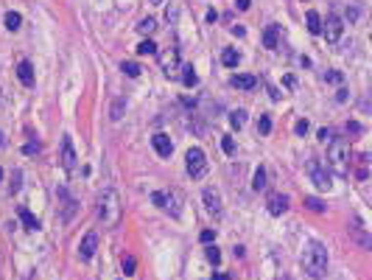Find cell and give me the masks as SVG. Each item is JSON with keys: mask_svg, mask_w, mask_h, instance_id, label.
<instances>
[{"mask_svg": "<svg viewBox=\"0 0 372 280\" xmlns=\"http://www.w3.org/2000/svg\"><path fill=\"white\" fill-rule=\"evenodd\" d=\"M302 269L308 278L319 280L325 278V272H327V250H325L319 241H308L302 250Z\"/></svg>", "mask_w": 372, "mask_h": 280, "instance_id": "6da1fadb", "label": "cell"}, {"mask_svg": "<svg viewBox=\"0 0 372 280\" xmlns=\"http://www.w3.org/2000/svg\"><path fill=\"white\" fill-rule=\"evenodd\" d=\"M98 219L104 222V227H115L120 222V199L112 188H104V193L98 196Z\"/></svg>", "mask_w": 372, "mask_h": 280, "instance_id": "7a4b0ae2", "label": "cell"}, {"mask_svg": "<svg viewBox=\"0 0 372 280\" xmlns=\"http://www.w3.org/2000/svg\"><path fill=\"white\" fill-rule=\"evenodd\" d=\"M327 163L339 171V174H347L350 168V143L347 140H333L327 146Z\"/></svg>", "mask_w": 372, "mask_h": 280, "instance_id": "3957f363", "label": "cell"}, {"mask_svg": "<svg viewBox=\"0 0 372 280\" xmlns=\"http://www.w3.org/2000/svg\"><path fill=\"white\" fill-rule=\"evenodd\" d=\"M185 163H187V174L193 177V179H202V177H205V171H207V157H205V152H202L199 146L187 149Z\"/></svg>", "mask_w": 372, "mask_h": 280, "instance_id": "277c9868", "label": "cell"}, {"mask_svg": "<svg viewBox=\"0 0 372 280\" xmlns=\"http://www.w3.org/2000/svg\"><path fill=\"white\" fill-rule=\"evenodd\" d=\"M305 168H308V177L313 179V185L319 188V191H327L333 185L330 179V171H327V165L319 163V160H311V163H305Z\"/></svg>", "mask_w": 372, "mask_h": 280, "instance_id": "5b68a950", "label": "cell"}, {"mask_svg": "<svg viewBox=\"0 0 372 280\" xmlns=\"http://www.w3.org/2000/svg\"><path fill=\"white\" fill-rule=\"evenodd\" d=\"M59 163H62V168L65 171H76V149H73V140H70V135L62 137V152H59Z\"/></svg>", "mask_w": 372, "mask_h": 280, "instance_id": "8992f818", "label": "cell"}, {"mask_svg": "<svg viewBox=\"0 0 372 280\" xmlns=\"http://www.w3.org/2000/svg\"><path fill=\"white\" fill-rule=\"evenodd\" d=\"M160 65L165 70L168 78H179V51L176 48H168L163 56H160Z\"/></svg>", "mask_w": 372, "mask_h": 280, "instance_id": "52a82bcc", "label": "cell"}, {"mask_svg": "<svg viewBox=\"0 0 372 280\" xmlns=\"http://www.w3.org/2000/svg\"><path fill=\"white\" fill-rule=\"evenodd\" d=\"M95 250H98V232H87L81 238V244H78V258L81 261H93Z\"/></svg>", "mask_w": 372, "mask_h": 280, "instance_id": "ba28073f", "label": "cell"}, {"mask_svg": "<svg viewBox=\"0 0 372 280\" xmlns=\"http://www.w3.org/2000/svg\"><path fill=\"white\" fill-rule=\"evenodd\" d=\"M266 207H269L272 216H283V213L288 210V196H283V193H269Z\"/></svg>", "mask_w": 372, "mask_h": 280, "instance_id": "9c48e42d", "label": "cell"}, {"mask_svg": "<svg viewBox=\"0 0 372 280\" xmlns=\"http://www.w3.org/2000/svg\"><path fill=\"white\" fill-rule=\"evenodd\" d=\"M325 39L327 42H339V37H342V20L336 17V14H327V23H325Z\"/></svg>", "mask_w": 372, "mask_h": 280, "instance_id": "30bf717a", "label": "cell"}, {"mask_svg": "<svg viewBox=\"0 0 372 280\" xmlns=\"http://www.w3.org/2000/svg\"><path fill=\"white\" fill-rule=\"evenodd\" d=\"M151 146H154V152L160 157H171L174 154V143H171V137L163 135V132H157V135L151 137Z\"/></svg>", "mask_w": 372, "mask_h": 280, "instance_id": "8fae6325", "label": "cell"}, {"mask_svg": "<svg viewBox=\"0 0 372 280\" xmlns=\"http://www.w3.org/2000/svg\"><path fill=\"white\" fill-rule=\"evenodd\" d=\"M59 199H62V204H65V207H62V219H65V222H70V219H73V213H76V199H70L68 196V191H65V188H59Z\"/></svg>", "mask_w": 372, "mask_h": 280, "instance_id": "7c38bea8", "label": "cell"}, {"mask_svg": "<svg viewBox=\"0 0 372 280\" xmlns=\"http://www.w3.org/2000/svg\"><path fill=\"white\" fill-rule=\"evenodd\" d=\"M202 199H205V207H207L210 213H215V216L221 213V196H218L215 191H210V188H207V191L202 193Z\"/></svg>", "mask_w": 372, "mask_h": 280, "instance_id": "4fadbf2b", "label": "cell"}, {"mask_svg": "<svg viewBox=\"0 0 372 280\" xmlns=\"http://www.w3.org/2000/svg\"><path fill=\"white\" fill-rule=\"evenodd\" d=\"M17 78L25 84V87L34 84V68H31V62H20L17 65Z\"/></svg>", "mask_w": 372, "mask_h": 280, "instance_id": "5bb4252c", "label": "cell"}, {"mask_svg": "<svg viewBox=\"0 0 372 280\" xmlns=\"http://www.w3.org/2000/svg\"><path fill=\"white\" fill-rule=\"evenodd\" d=\"M232 87H238V90H252V87H257V76H249V73L232 76Z\"/></svg>", "mask_w": 372, "mask_h": 280, "instance_id": "9a60e30c", "label": "cell"}, {"mask_svg": "<svg viewBox=\"0 0 372 280\" xmlns=\"http://www.w3.org/2000/svg\"><path fill=\"white\" fill-rule=\"evenodd\" d=\"M17 216H20V222L25 224V230H31V232H37V230H39L37 216H34V213H28V207H20V210H17Z\"/></svg>", "mask_w": 372, "mask_h": 280, "instance_id": "2e32d148", "label": "cell"}, {"mask_svg": "<svg viewBox=\"0 0 372 280\" xmlns=\"http://www.w3.org/2000/svg\"><path fill=\"white\" fill-rule=\"evenodd\" d=\"M350 235H352V238H355V241H358V244H361L364 250H370V247H372L370 235H367V230H364V227H361V222H358V219H355V227H352V230H350Z\"/></svg>", "mask_w": 372, "mask_h": 280, "instance_id": "e0dca14e", "label": "cell"}, {"mask_svg": "<svg viewBox=\"0 0 372 280\" xmlns=\"http://www.w3.org/2000/svg\"><path fill=\"white\" fill-rule=\"evenodd\" d=\"M277 42H280V25H269L266 34H263V45L269 51H274V48H277Z\"/></svg>", "mask_w": 372, "mask_h": 280, "instance_id": "ac0fdd59", "label": "cell"}, {"mask_svg": "<svg viewBox=\"0 0 372 280\" xmlns=\"http://www.w3.org/2000/svg\"><path fill=\"white\" fill-rule=\"evenodd\" d=\"M179 73H182V84H185V87H196V81H199V76H196V70H193V65H182V68H179Z\"/></svg>", "mask_w": 372, "mask_h": 280, "instance_id": "d6986e66", "label": "cell"}, {"mask_svg": "<svg viewBox=\"0 0 372 280\" xmlns=\"http://www.w3.org/2000/svg\"><path fill=\"white\" fill-rule=\"evenodd\" d=\"M308 31H311V34H322V17H319V14H316V11H308Z\"/></svg>", "mask_w": 372, "mask_h": 280, "instance_id": "ffe728a7", "label": "cell"}, {"mask_svg": "<svg viewBox=\"0 0 372 280\" xmlns=\"http://www.w3.org/2000/svg\"><path fill=\"white\" fill-rule=\"evenodd\" d=\"M221 62H224V68H235V65L241 62V53L232 51V48H227L224 53H221Z\"/></svg>", "mask_w": 372, "mask_h": 280, "instance_id": "44dd1931", "label": "cell"}, {"mask_svg": "<svg viewBox=\"0 0 372 280\" xmlns=\"http://www.w3.org/2000/svg\"><path fill=\"white\" fill-rule=\"evenodd\" d=\"M252 188H255V191H263V188H266V168H263V165H260V168H255Z\"/></svg>", "mask_w": 372, "mask_h": 280, "instance_id": "7402d4cb", "label": "cell"}, {"mask_svg": "<svg viewBox=\"0 0 372 280\" xmlns=\"http://www.w3.org/2000/svg\"><path fill=\"white\" fill-rule=\"evenodd\" d=\"M305 207L313 210V213H325L327 210V204H325L322 199H316V196H305Z\"/></svg>", "mask_w": 372, "mask_h": 280, "instance_id": "603a6c76", "label": "cell"}, {"mask_svg": "<svg viewBox=\"0 0 372 280\" xmlns=\"http://www.w3.org/2000/svg\"><path fill=\"white\" fill-rule=\"evenodd\" d=\"M244 124H246V112L244 109H235L232 115H230V126L232 129H244Z\"/></svg>", "mask_w": 372, "mask_h": 280, "instance_id": "cb8c5ba5", "label": "cell"}, {"mask_svg": "<svg viewBox=\"0 0 372 280\" xmlns=\"http://www.w3.org/2000/svg\"><path fill=\"white\" fill-rule=\"evenodd\" d=\"M3 23H6V28H9V31H17L20 23H23V17H20L17 11H9V14L3 17Z\"/></svg>", "mask_w": 372, "mask_h": 280, "instance_id": "d4e9b609", "label": "cell"}, {"mask_svg": "<svg viewBox=\"0 0 372 280\" xmlns=\"http://www.w3.org/2000/svg\"><path fill=\"white\" fill-rule=\"evenodd\" d=\"M137 31H140V34H151V31H157V20L154 17L140 20V23H137Z\"/></svg>", "mask_w": 372, "mask_h": 280, "instance_id": "484cf974", "label": "cell"}, {"mask_svg": "<svg viewBox=\"0 0 372 280\" xmlns=\"http://www.w3.org/2000/svg\"><path fill=\"white\" fill-rule=\"evenodd\" d=\"M120 70H123V73H126L129 78H137V76H140V73H143L137 62H123V65H120Z\"/></svg>", "mask_w": 372, "mask_h": 280, "instance_id": "4316f807", "label": "cell"}, {"mask_svg": "<svg viewBox=\"0 0 372 280\" xmlns=\"http://www.w3.org/2000/svg\"><path fill=\"white\" fill-rule=\"evenodd\" d=\"M137 53H140V56H151V53H157V45L151 39H143V42L137 45Z\"/></svg>", "mask_w": 372, "mask_h": 280, "instance_id": "83f0119b", "label": "cell"}, {"mask_svg": "<svg viewBox=\"0 0 372 280\" xmlns=\"http://www.w3.org/2000/svg\"><path fill=\"white\" fill-rule=\"evenodd\" d=\"M257 132H260V135H269V132H272V115L257 118Z\"/></svg>", "mask_w": 372, "mask_h": 280, "instance_id": "f1b7e54d", "label": "cell"}, {"mask_svg": "<svg viewBox=\"0 0 372 280\" xmlns=\"http://www.w3.org/2000/svg\"><path fill=\"white\" fill-rule=\"evenodd\" d=\"M123 109H126V101H123V98H117L115 104H112V121H120Z\"/></svg>", "mask_w": 372, "mask_h": 280, "instance_id": "f546056e", "label": "cell"}, {"mask_svg": "<svg viewBox=\"0 0 372 280\" xmlns=\"http://www.w3.org/2000/svg\"><path fill=\"white\" fill-rule=\"evenodd\" d=\"M120 266H123V275H135V269H137V261H135V258H132V255H126Z\"/></svg>", "mask_w": 372, "mask_h": 280, "instance_id": "4dcf8cb0", "label": "cell"}, {"mask_svg": "<svg viewBox=\"0 0 372 280\" xmlns=\"http://www.w3.org/2000/svg\"><path fill=\"white\" fill-rule=\"evenodd\" d=\"M316 137H319L322 143H327V146H330L333 140H336V132H333V129H319V135H316Z\"/></svg>", "mask_w": 372, "mask_h": 280, "instance_id": "1f68e13d", "label": "cell"}, {"mask_svg": "<svg viewBox=\"0 0 372 280\" xmlns=\"http://www.w3.org/2000/svg\"><path fill=\"white\" fill-rule=\"evenodd\" d=\"M205 255H207V261H210V263H218V261H221V252H218V247H207Z\"/></svg>", "mask_w": 372, "mask_h": 280, "instance_id": "d6a6232c", "label": "cell"}, {"mask_svg": "<svg viewBox=\"0 0 372 280\" xmlns=\"http://www.w3.org/2000/svg\"><path fill=\"white\" fill-rule=\"evenodd\" d=\"M221 149H224L227 154H235V140L230 135H224V137H221Z\"/></svg>", "mask_w": 372, "mask_h": 280, "instance_id": "836d02e7", "label": "cell"}, {"mask_svg": "<svg viewBox=\"0 0 372 280\" xmlns=\"http://www.w3.org/2000/svg\"><path fill=\"white\" fill-rule=\"evenodd\" d=\"M20 182H23V174H20V171H14V174H11V193H17L20 188H23Z\"/></svg>", "mask_w": 372, "mask_h": 280, "instance_id": "e575fe53", "label": "cell"}, {"mask_svg": "<svg viewBox=\"0 0 372 280\" xmlns=\"http://www.w3.org/2000/svg\"><path fill=\"white\" fill-rule=\"evenodd\" d=\"M39 149H42V146H39V140H31V143L23 146V152H25V154H37Z\"/></svg>", "mask_w": 372, "mask_h": 280, "instance_id": "d590c367", "label": "cell"}, {"mask_svg": "<svg viewBox=\"0 0 372 280\" xmlns=\"http://www.w3.org/2000/svg\"><path fill=\"white\" fill-rule=\"evenodd\" d=\"M327 81H333V84H342V73H339V70H327Z\"/></svg>", "mask_w": 372, "mask_h": 280, "instance_id": "8d00e7d4", "label": "cell"}, {"mask_svg": "<svg viewBox=\"0 0 372 280\" xmlns=\"http://www.w3.org/2000/svg\"><path fill=\"white\" fill-rule=\"evenodd\" d=\"M294 132H297V135H305V132H308V121H297Z\"/></svg>", "mask_w": 372, "mask_h": 280, "instance_id": "74e56055", "label": "cell"}, {"mask_svg": "<svg viewBox=\"0 0 372 280\" xmlns=\"http://www.w3.org/2000/svg\"><path fill=\"white\" fill-rule=\"evenodd\" d=\"M361 124H347V135H361Z\"/></svg>", "mask_w": 372, "mask_h": 280, "instance_id": "f35d334b", "label": "cell"}, {"mask_svg": "<svg viewBox=\"0 0 372 280\" xmlns=\"http://www.w3.org/2000/svg\"><path fill=\"white\" fill-rule=\"evenodd\" d=\"M213 238H215V230H205V232H202V241H205V244H210Z\"/></svg>", "mask_w": 372, "mask_h": 280, "instance_id": "ab89813d", "label": "cell"}, {"mask_svg": "<svg viewBox=\"0 0 372 280\" xmlns=\"http://www.w3.org/2000/svg\"><path fill=\"white\" fill-rule=\"evenodd\" d=\"M249 3H252V0H235V6H238V11H246V9H249Z\"/></svg>", "mask_w": 372, "mask_h": 280, "instance_id": "60d3db41", "label": "cell"}, {"mask_svg": "<svg viewBox=\"0 0 372 280\" xmlns=\"http://www.w3.org/2000/svg\"><path fill=\"white\" fill-rule=\"evenodd\" d=\"M230 31H232L235 37H244V34H246V31H244V25H232V28H230Z\"/></svg>", "mask_w": 372, "mask_h": 280, "instance_id": "b9f144b4", "label": "cell"}, {"mask_svg": "<svg viewBox=\"0 0 372 280\" xmlns=\"http://www.w3.org/2000/svg\"><path fill=\"white\" fill-rule=\"evenodd\" d=\"M347 17L355 20V17H358V9H350V6H347Z\"/></svg>", "mask_w": 372, "mask_h": 280, "instance_id": "7bdbcfd3", "label": "cell"}, {"mask_svg": "<svg viewBox=\"0 0 372 280\" xmlns=\"http://www.w3.org/2000/svg\"><path fill=\"white\" fill-rule=\"evenodd\" d=\"M182 101H185V106H196V98H190V96H185Z\"/></svg>", "mask_w": 372, "mask_h": 280, "instance_id": "ee69618b", "label": "cell"}, {"mask_svg": "<svg viewBox=\"0 0 372 280\" xmlns=\"http://www.w3.org/2000/svg\"><path fill=\"white\" fill-rule=\"evenodd\" d=\"M213 280H230L227 275H213Z\"/></svg>", "mask_w": 372, "mask_h": 280, "instance_id": "f6af8a7d", "label": "cell"}, {"mask_svg": "<svg viewBox=\"0 0 372 280\" xmlns=\"http://www.w3.org/2000/svg\"><path fill=\"white\" fill-rule=\"evenodd\" d=\"M148 3H151V6H160V3H163V0H148Z\"/></svg>", "mask_w": 372, "mask_h": 280, "instance_id": "bcb514c9", "label": "cell"}, {"mask_svg": "<svg viewBox=\"0 0 372 280\" xmlns=\"http://www.w3.org/2000/svg\"><path fill=\"white\" fill-rule=\"evenodd\" d=\"M277 280H291V278H288V275H280V278H277Z\"/></svg>", "mask_w": 372, "mask_h": 280, "instance_id": "7dc6e473", "label": "cell"}, {"mask_svg": "<svg viewBox=\"0 0 372 280\" xmlns=\"http://www.w3.org/2000/svg\"><path fill=\"white\" fill-rule=\"evenodd\" d=\"M0 179H3V168H0Z\"/></svg>", "mask_w": 372, "mask_h": 280, "instance_id": "c3c4849f", "label": "cell"}, {"mask_svg": "<svg viewBox=\"0 0 372 280\" xmlns=\"http://www.w3.org/2000/svg\"><path fill=\"white\" fill-rule=\"evenodd\" d=\"M0 143H3V135H0Z\"/></svg>", "mask_w": 372, "mask_h": 280, "instance_id": "681fc988", "label": "cell"}, {"mask_svg": "<svg viewBox=\"0 0 372 280\" xmlns=\"http://www.w3.org/2000/svg\"><path fill=\"white\" fill-rule=\"evenodd\" d=\"M0 98H3V90H0Z\"/></svg>", "mask_w": 372, "mask_h": 280, "instance_id": "f907efd6", "label": "cell"}]
</instances>
